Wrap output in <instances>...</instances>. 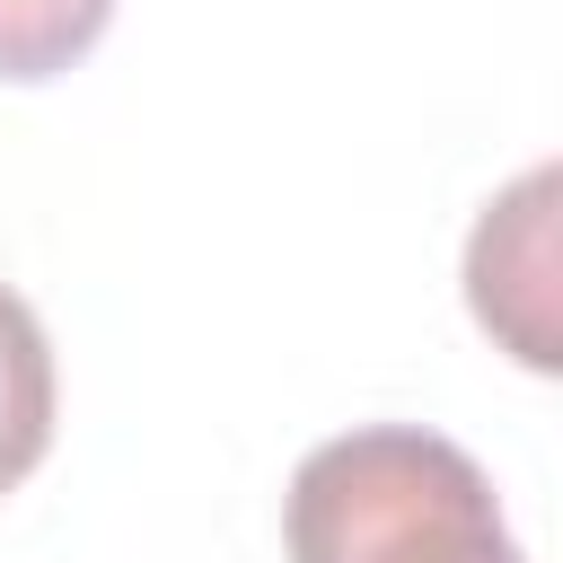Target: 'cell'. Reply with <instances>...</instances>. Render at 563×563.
I'll use <instances>...</instances> for the list:
<instances>
[{
  "label": "cell",
  "instance_id": "7a4b0ae2",
  "mask_svg": "<svg viewBox=\"0 0 563 563\" xmlns=\"http://www.w3.org/2000/svg\"><path fill=\"white\" fill-rule=\"evenodd\" d=\"M466 299L475 325L501 334L528 369H554V167H528L501 202H484L466 238Z\"/></svg>",
  "mask_w": 563,
  "mask_h": 563
},
{
  "label": "cell",
  "instance_id": "6da1fadb",
  "mask_svg": "<svg viewBox=\"0 0 563 563\" xmlns=\"http://www.w3.org/2000/svg\"><path fill=\"white\" fill-rule=\"evenodd\" d=\"M282 537L290 563H528L493 475L422 422L317 440L290 475Z\"/></svg>",
  "mask_w": 563,
  "mask_h": 563
},
{
  "label": "cell",
  "instance_id": "277c9868",
  "mask_svg": "<svg viewBox=\"0 0 563 563\" xmlns=\"http://www.w3.org/2000/svg\"><path fill=\"white\" fill-rule=\"evenodd\" d=\"M114 0H0V79H62L97 35Z\"/></svg>",
  "mask_w": 563,
  "mask_h": 563
},
{
  "label": "cell",
  "instance_id": "3957f363",
  "mask_svg": "<svg viewBox=\"0 0 563 563\" xmlns=\"http://www.w3.org/2000/svg\"><path fill=\"white\" fill-rule=\"evenodd\" d=\"M53 449V343L35 308L0 282V493H18Z\"/></svg>",
  "mask_w": 563,
  "mask_h": 563
}]
</instances>
